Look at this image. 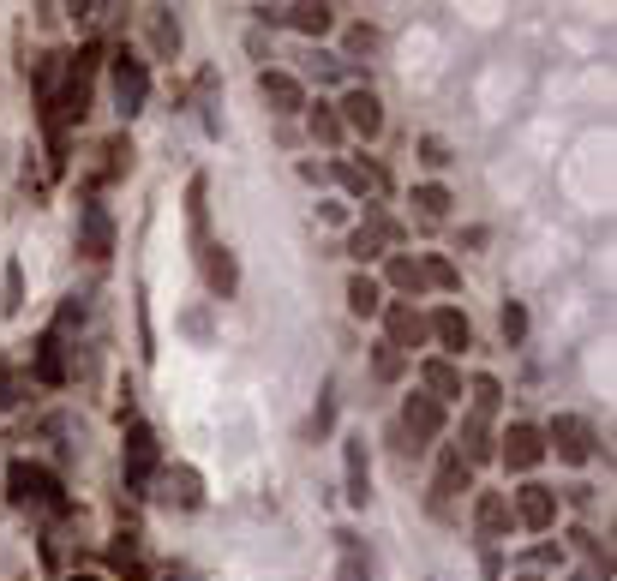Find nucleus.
<instances>
[{
  "mask_svg": "<svg viewBox=\"0 0 617 581\" xmlns=\"http://www.w3.org/2000/svg\"><path fill=\"white\" fill-rule=\"evenodd\" d=\"M6 486H12V504H36V510H66L60 486H54V480H48L42 468H30V462H12Z\"/></svg>",
  "mask_w": 617,
  "mask_h": 581,
  "instance_id": "f257e3e1",
  "label": "nucleus"
},
{
  "mask_svg": "<svg viewBox=\"0 0 617 581\" xmlns=\"http://www.w3.org/2000/svg\"><path fill=\"white\" fill-rule=\"evenodd\" d=\"M144 96H150V72H144V60H132V54H114V108L132 120V114L144 108Z\"/></svg>",
  "mask_w": 617,
  "mask_h": 581,
  "instance_id": "f03ea898",
  "label": "nucleus"
},
{
  "mask_svg": "<svg viewBox=\"0 0 617 581\" xmlns=\"http://www.w3.org/2000/svg\"><path fill=\"white\" fill-rule=\"evenodd\" d=\"M546 438H552L558 462H570V468H582V462L594 456V426H588V420H576V414H558Z\"/></svg>",
  "mask_w": 617,
  "mask_h": 581,
  "instance_id": "7ed1b4c3",
  "label": "nucleus"
},
{
  "mask_svg": "<svg viewBox=\"0 0 617 581\" xmlns=\"http://www.w3.org/2000/svg\"><path fill=\"white\" fill-rule=\"evenodd\" d=\"M516 522H522L528 534H546V528L558 522V492H552V486H522V492H516Z\"/></svg>",
  "mask_w": 617,
  "mask_h": 581,
  "instance_id": "20e7f679",
  "label": "nucleus"
},
{
  "mask_svg": "<svg viewBox=\"0 0 617 581\" xmlns=\"http://www.w3.org/2000/svg\"><path fill=\"white\" fill-rule=\"evenodd\" d=\"M402 426L414 432V444H432V438L444 432V402H432L426 390H414V396L402 402Z\"/></svg>",
  "mask_w": 617,
  "mask_h": 581,
  "instance_id": "39448f33",
  "label": "nucleus"
},
{
  "mask_svg": "<svg viewBox=\"0 0 617 581\" xmlns=\"http://www.w3.org/2000/svg\"><path fill=\"white\" fill-rule=\"evenodd\" d=\"M342 126H354L360 138H378L384 132V102L372 90H348L342 96Z\"/></svg>",
  "mask_w": 617,
  "mask_h": 581,
  "instance_id": "423d86ee",
  "label": "nucleus"
},
{
  "mask_svg": "<svg viewBox=\"0 0 617 581\" xmlns=\"http://www.w3.org/2000/svg\"><path fill=\"white\" fill-rule=\"evenodd\" d=\"M540 456H546V432H540V426H510V432H504V468L528 474Z\"/></svg>",
  "mask_w": 617,
  "mask_h": 581,
  "instance_id": "0eeeda50",
  "label": "nucleus"
},
{
  "mask_svg": "<svg viewBox=\"0 0 617 581\" xmlns=\"http://www.w3.org/2000/svg\"><path fill=\"white\" fill-rule=\"evenodd\" d=\"M258 90H264V102H270L276 114H300V108H306V90H300L294 72H270V66H264V72H258Z\"/></svg>",
  "mask_w": 617,
  "mask_h": 581,
  "instance_id": "6e6552de",
  "label": "nucleus"
},
{
  "mask_svg": "<svg viewBox=\"0 0 617 581\" xmlns=\"http://www.w3.org/2000/svg\"><path fill=\"white\" fill-rule=\"evenodd\" d=\"M150 474H156V432H150V426H132V432H126V480H132V486H150Z\"/></svg>",
  "mask_w": 617,
  "mask_h": 581,
  "instance_id": "1a4fd4ad",
  "label": "nucleus"
},
{
  "mask_svg": "<svg viewBox=\"0 0 617 581\" xmlns=\"http://www.w3.org/2000/svg\"><path fill=\"white\" fill-rule=\"evenodd\" d=\"M78 246H84V258H108V252H114V228H108V210H102V204H84V216H78Z\"/></svg>",
  "mask_w": 617,
  "mask_h": 581,
  "instance_id": "9d476101",
  "label": "nucleus"
},
{
  "mask_svg": "<svg viewBox=\"0 0 617 581\" xmlns=\"http://www.w3.org/2000/svg\"><path fill=\"white\" fill-rule=\"evenodd\" d=\"M342 468H348V504H354V510H366V498H372V468H366V438H348V444H342Z\"/></svg>",
  "mask_w": 617,
  "mask_h": 581,
  "instance_id": "9b49d317",
  "label": "nucleus"
},
{
  "mask_svg": "<svg viewBox=\"0 0 617 581\" xmlns=\"http://www.w3.org/2000/svg\"><path fill=\"white\" fill-rule=\"evenodd\" d=\"M282 24H294L300 36H330L336 12H330L324 0H300V6H282Z\"/></svg>",
  "mask_w": 617,
  "mask_h": 581,
  "instance_id": "f8f14e48",
  "label": "nucleus"
},
{
  "mask_svg": "<svg viewBox=\"0 0 617 581\" xmlns=\"http://www.w3.org/2000/svg\"><path fill=\"white\" fill-rule=\"evenodd\" d=\"M420 342H426V318H420L414 306H390V342H384V348H396V354L408 348V354H414Z\"/></svg>",
  "mask_w": 617,
  "mask_h": 581,
  "instance_id": "ddd939ff",
  "label": "nucleus"
},
{
  "mask_svg": "<svg viewBox=\"0 0 617 581\" xmlns=\"http://www.w3.org/2000/svg\"><path fill=\"white\" fill-rule=\"evenodd\" d=\"M204 282H210V294H234V282H240V270H234V258H228V246H204Z\"/></svg>",
  "mask_w": 617,
  "mask_h": 581,
  "instance_id": "4468645a",
  "label": "nucleus"
},
{
  "mask_svg": "<svg viewBox=\"0 0 617 581\" xmlns=\"http://www.w3.org/2000/svg\"><path fill=\"white\" fill-rule=\"evenodd\" d=\"M420 378H426V396H432V402L462 396V372H456L450 360H426V366H420Z\"/></svg>",
  "mask_w": 617,
  "mask_h": 581,
  "instance_id": "2eb2a0df",
  "label": "nucleus"
},
{
  "mask_svg": "<svg viewBox=\"0 0 617 581\" xmlns=\"http://www.w3.org/2000/svg\"><path fill=\"white\" fill-rule=\"evenodd\" d=\"M396 240V222H384V216H372L360 234H354V258L366 264V258H378V246H390Z\"/></svg>",
  "mask_w": 617,
  "mask_h": 581,
  "instance_id": "dca6fc26",
  "label": "nucleus"
},
{
  "mask_svg": "<svg viewBox=\"0 0 617 581\" xmlns=\"http://www.w3.org/2000/svg\"><path fill=\"white\" fill-rule=\"evenodd\" d=\"M474 522H480V534H486V540H504V528H510V504H504L498 492H486V498H480V510H474Z\"/></svg>",
  "mask_w": 617,
  "mask_h": 581,
  "instance_id": "f3484780",
  "label": "nucleus"
},
{
  "mask_svg": "<svg viewBox=\"0 0 617 581\" xmlns=\"http://www.w3.org/2000/svg\"><path fill=\"white\" fill-rule=\"evenodd\" d=\"M348 306H354V318H372V312L384 306V288H378L372 276H354V282H348Z\"/></svg>",
  "mask_w": 617,
  "mask_h": 581,
  "instance_id": "a211bd4d",
  "label": "nucleus"
},
{
  "mask_svg": "<svg viewBox=\"0 0 617 581\" xmlns=\"http://www.w3.org/2000/svg\"><path fill=\"white\" fill-rule=\"evenodd\" d=\"M432 330H438V342H444L450 354H462V348H468V318H462V312H450V306H444V312L432 318Z\"/></svg>",
  "mask_w": 617,
  "mask_h": 581,
  "instance_id": "6ab92c4d",
  "label": "nucleus"
},
{
  "mask_svg": "<svg viewBox=\"0 0 617 581\" xmlns=\"http://www.w3.org/2000/svg\"><path fill=\"white\" fill-rule=\"evenodd\" d=\"M36 378H42V384H60V378H66V366H60V336H54V330L36 342Z\"/></svg>",
  "mask_w": 617,
  "mask_h": 581,
  "instance_id": "aec40b11",
  "label": "nucleus"
},
{
  "mask_svg": "<svg viewBox=\"0 0 617 581\" xmlns=\"http://www.w3.org/2000/svg\"><path fill=\"white\" fill-rule=\"evenodd\" d=\"M168 498H174L180 510H198V498H204V492H198V474H192V468H168Z\"/></svg>",
  "mask_w": 617,
  "mask_h": 581,
  "instance_id": "412c9836",
  "label": "nucleus"
},
{
  "mask_svg": "<svg viewBox=\"0 0 617 581\" xmlns=\"http://www.w3.org/2000/svg\"><path fill=\"white\" fill-rule=\"evenodd\" d=\"M456 492H468V462L450 450V456H444V468H438V498H456Z\"/></svg>",
  "mask_w": 617,
  "mask_h": 581,
  "instance_id": "4be33fe9",
  "label": "nucleus"
},
{
  "mask_svg": "<svg viewBox=\"0 0 617 581\" xmlns=\"http://www.w3.org/2000/svg\"><path fill=\"white\" fill-rule=\"evenodd\" d=\"M390 282H396V288H408V294H420V288H426V270H420L414 258H402V252H396V258H390Z\"/></svg>",
  "mask_w": 617,
  "mask_h": 581,
  "instance_id": "5701e85b",
  "label": "nucleus"
},
{
  "mask_svg": "<svg viewBox=\"0 0 617 581\" xmlns=\"http://www.w3.org/2000/svg\"><path fill=\"white\" fill-rule=\"evenodd\" d=\"M150 30H156V54H180V24L156 6V18H150Z\"/></svg>",
  "mask_w": 617,
  "mask_h": 581,
  "instance_id": "b1692460",
  "label": "nucleus"
},
{
  "mask_svg": "<svg viewBox=\"0 0 617 581\" xmlns=\"http://www.w3.org/2000/svg\"><path fill=\"white\" fill-rule=\"evenodd\" d=\"M414 204H420L426 216H444V210H450V192H444V186H420V192H414Z\"/></svg>",
  "mask_w": 617,
  "mask_h": 581,
  "instance_id": "393cba45",
  "label": "nucleus"
},
{
  "mask_svg": "<svg viewBox=\"0 0 617 581\" xmlns=\"http://www.w3.org/2000/svg\"><path fill=\"white\" fill-rule=\"evenodd\" d=\"M312 138H324V144H336V138H342V120H336L330 108H318V114H312Z\"/></svg>",
  "mask_w": 617,
  "mask_h": 581,
  "instance_id": "a878e982",
  "label": "nucleus"
},
{
  "mask_svg": "<svg viewBox=\"0 0 617 581\" xmlns=\"http://www.w3.org/2000/svg\"><path fill=\"white\" fill-rule=\"evenodd\" d=\"M342 180H348L354 192H378V186H384V174H378V168H342Z\"/></svg>",
  "mask_w": 617,
  "mask_h": 581,
  "instance_id": "bb28decb",
  "label": "nucleus"
},
{
  "mask_svg": "<svg viewBox=\"0 0 617 581\" xmlns=\"http://www.w3.org/2000/svg\"><path fill=\"white\" fill-rule=\"evenodd\" d=\"M420 270H426V282H432V288H456V270H450L444 258H426Z\"/></svg>",
  "mask_w": 617,
  "mask_h": 581,
  "instance_id": "cd10ccee",
  "label": "nucleus"
},
{
  "mask_svg": "<svg viewBox=\"0 0 617 581\" xmlns=\"http://www.w3.org/2000/svg\"><path fill=\"white\" fill-rule=\"evenodd\" d=\"M402 372V354L396 348H378V378H396Z\"/></svg>",
  "mask_w": 617,
  "mask_h": 581,
  "instance_id": "c85d7f7f",
  "label": "nucleus"
},
{
  "mask_svg": "<svg viewBox=\"0 0 617 581\" xmlns=\"http://www.w3.org/2000/svg\"><path fill=\"white\" fill-rule=\"evenodd\" d=\"M522 330H528V318H522V306H510V312H504V336H510V342H516V336H522Z\"/></svg>",
  "mask_w": 617,
  "mask_h": 581,
  "instance_id": "c756f323",
  "label": "nucleus"
},
{
  "mask_svg": "<svg viewBox=\"0 0 617 581\" xmlns=\"http://www.w3.org/2000/svg\"><path fill=\"white\" fill-rule=\"evenodd\" d=\"M336 581H372V576H366V564L348 552V558H342V576H336Z\"/></svg>",
  "mask_w": 617,
  "mask_h": 581,
  "instance_id": "7c9ffc66",
  "label": "nucleus"
},
{
  "mask_svg": "<svg viewBox=\"0 0 617 581\" xmlns=\"http://www.w3.org/2000/svg\"><path fill=\"white\" fill-rule=\"evenodd\" d=\"M12 402H18V396H12V366L0 360V408H12Z\"/></svg>",
  "mask_w": 617,
  "mask_h": 581,
  "instance_id": "2f4dec72",
  "label": "nucleus"
},
{
  "mask_svg": "<svg viewBox=\"0 0 617 581\" xmlns=\"http://www.w3.org/2000/svg\"><path fill=\"white\" fill-rule=\"evenodd\" d=\"M372 42H378V36H372V30H366V24H360V30H354V36H348V48H354V54H366V48H372Z\"/></svg>",
  "mask_w": 617,
  "mask_h": 581,
  "instance_id": "473e14b6",
  "label": "nucleus"
},
{
  "mask_svg": "<svg viewBox=\"0 0 617 581\" xmlns=\"http://www.w3.org/2000/svg\"><path fill=\"white\" fill-rule=\"evenodd\" d=\"M426 162H432V168H444V162H450V150H444L438 138H426Z\"/></svg>",
  "mask_w": 617,
  "mask_h": 581,
  "instance_id": "72a5a7b5",
  "label": "nucleus"
},
{
  "mask_svg": "<svg viewBox=\"0 0 617 581\" xmlns=\"http://www.w3.org/2000/svg\"><path fill=\"white\" fill-rule=\"evenodd\" d=\"M576 581H600V576H576Z\"/></svg>",
  "mask_w": 617,
  "mask_h": 581,
  "instance_id": "f704fd0d",
  "label": "nucleus"
}]
</instances>
